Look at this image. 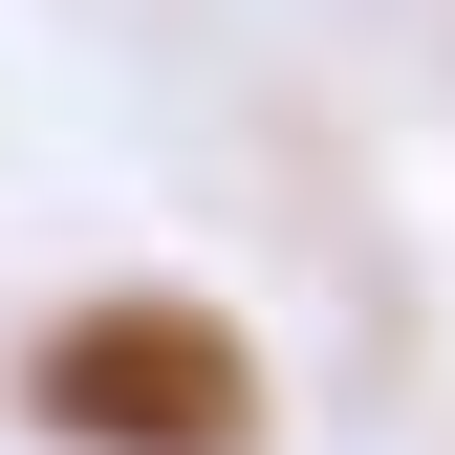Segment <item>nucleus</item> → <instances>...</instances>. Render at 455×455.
Segmentation results:
<instances>
[{"label":"nucleus","instance_id":"obj_1","mask_svg":"<svg viewBox=\"0 0 455 455\" xmlns=\"http://www.w3.org/2000/svg\"><path fill=\"white\" fill-rule=\"evenodd\" d=\"M22 390L87 455H260V369H239L217 304H87V325H44Z\"/></svg>","mask_w":455,"mask_h":455}]
</instances>
